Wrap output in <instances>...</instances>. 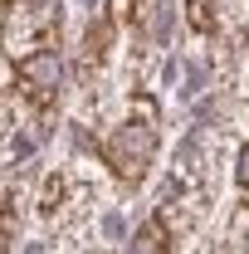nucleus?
Here are the masks:
<instances>
[{"mask_svg": "<svg viewBox=\"0 0 249 254\" xmlns=\"http://www.w3.org/2000/svg\"><path fill=\"white\" fill-rule=\"evenodd\" d=\"M235 186H240V195H245V205H249V142L240 147V161H235Z\"/></svg>", "mask_w": 249, "mask_h": 254, "instance_id": "0eeeda50", "label": "nucleus"}, {"mask_svg": "<svg viewBox=\"0 0 249 254\" xmlns=\"http://www.w3.org/2000/svg\"><path fill=\"white\" fill-rule=\"evenodd\" d=\"M10 73L20 78V93L30 98L39 113H49L59 103V83H63V64H59V44H34L20 54V64H10Z\"/></svg>", "mask_w": 249, "mask_h": 254, "instance_id": "f03ea898", "label": "nucleus"}, {"mask_svg": "<svg viewBox=\"0 0 249 254\" xmlns=\"http://www.w3.org/2000/svg\"><path fill=\"white\" fill-rule=\"evenodd\" d=\"M63 190H68V181H63V171H49L44 176V195H39V210L54 220L59 215V205H63Z\"/></svg>", "mask_w": 249, "mask_h": 254, "instance_id": "423d86ee", "label": "nucleus"}, {"mask_svg": "<svg viewBox=\"0 0 249 254\" xmlns=\"http://www.w3.org/2000/svg\"><path fill=\"white\" fill-rule=\"evenodd\" d=\"M132 254H176V250H171V230H166V215H161V210L147 215V225L137 230Z\"/></svg>", "mask_w": 249, "mask_h": 254, "instance_id": "20e7f679", "label": "nucleus"}, {"mask_svg": "<svg viewBox=\"0 0 249 254\" xmlns=\"http://www.w3.org/2000/svg\"><path fill=\"white\" fill-rule=\"evenodd\" d=\"M113 34H118V20H113L108 10L83 30V44H78V78H83V83H93V73L108 64V54H113Z\"/></svg>", "mask_w": 249, "mask_h": 254, "instance_id": "7ed1b4c3", "label": "nucleus"}, {"mask_svg": "<svg viewBox=\"0 0 249 254\" xmlns=\"http://www.w3.org/2000/svg\"><path fill=\"white\" fill-rule=\"evenodd\" d=\"M215 20H220V0H186L190 34H215Z\"/></svg>", "mask_w": 249, "mask_h": 254, "instance_id": "39448f33", "label": "nucleus"}, {"mask_svg": "<svg viewBox=\"0 0 249 254\" xmlns=\"http://www.w3.org/2000/svg\"><path fill=\"white\" fill-rule=\"evenodd\" d=\"M156 147H161V132H156V103L152 98H132V113L103 137V166L123 181V186H142L147 171L156 161Z\"/></svg>", "mask_w": 249, "mask_h": 254, "instance_id": "f257e3e1", "label": "nucleus"}]
</instances>
